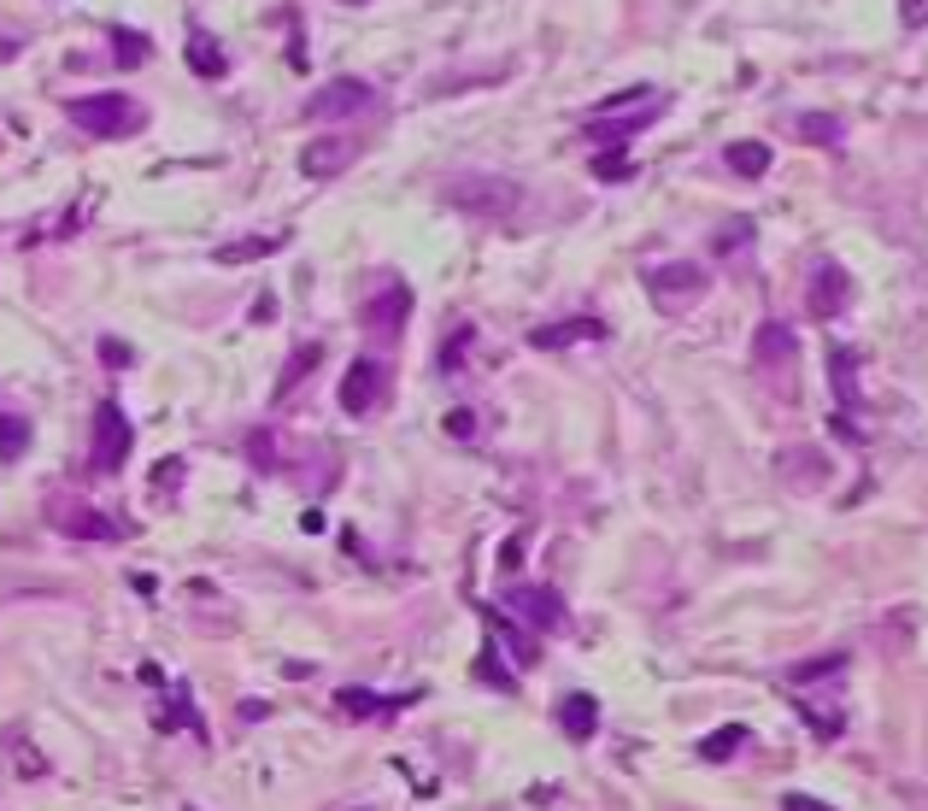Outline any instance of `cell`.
<instances>
[{
	"label": "cell",
	"mask_w": 928,
	"mask_h": 811,
	"mask_svg": "<svg viewBox=\"0 0 928 811\" xmlns=\"http://www.w3.org/2000/svg\"><path fill=\"white\" fill-rule=\"evenodd\" d=\"M65 118L83 129V136H100V141H124V136H141L148 129V107L129 95H83L65 107Z\"/></svg>",
	"instance_id": "obj_1"
},
{
	"label": "cell",
	"mask_w": 928,
	"mask_h": 811,
	"mask_svg": "<svg viewBox=\"0 0 928 811\" xmlns=\"http://www.w3.org/2000/svg\"><path fill=\"white\" fill-rule=\"evenodd\" d=\"M517 200H524V188L512 177H488V171H459L441 183V207L471 212V219H505V212H517Z\"/></svg>",
	"instance_id": "obj_2"
},
{
	"label": "cell",
	"mask_w": 928,
	"mask_h": 811,
	"mask_svg": "<svg viewBox=\"0 0 928 811\" xmlns=\"http://www.w3.org/2000/svg\"><path fill=\"white\" fill-rule=\"evenodd\" d=\"M129 447H136V429H129L118 400L95 406V447H89V471L95 476H118L129 465Z\"/></svg>",
	"instance_id": "obj_3"
},
{
	"label": "cell",
	"mask_w": 928,
	"mask_h": 811,
	"mask_svg": "<svg viewBox=\"0 0 928 811\" xmlns=\"http://www.w3.org/2000/svg\"><path fill=\"white\" fill-rule=\"evenodd\" d=\"M705 288H712V277H705V265H693V259H676V265H652L647 271V295H652L659 312H688Z\"/></svg>",
	"instance_id": "obj_4"
},
{
	"label": "cell",
	"mask_w": 928,
	"mask_h": 811,
	"mask_svg": "<svg viewBox=\"0 0 928 811\" xmlns=\"http://www.w3.org/2000/svg\"><path fill=\"white\" fill-rule=\"evenodd\" d=\"M388 383H394V376H388V359L383 353H365V359H353V365H347V376H341V412L347 417H371L376 406L388 400Z\"/></svg>",
	"instance_id": "obj_5"
},
{
	"label": "cell",
	"mask_w": 928,
	"mask_h": 811,
	"mask_svg": "<svg viewBox=\"0 0 928 811\" xmlns=\"http://www.w3.org/2000/svg\"><path fill=\"white\" fill-rule=\"evenodd\" d=\"M405 317H412V288L405 283H383L365 307H359V324H365L376 341H394L405 329Z\"/></svg>",
	"instance_id": "obj_6"
},
{
	"label": "cell",
	"mask_w": 928,
	"mask_h": 811,
	"mask_svg": "<svg viewBox=\"0 0 928 811\" xmlns=\"http://www.w3.org/2000/svg\"><path fill=\"white\" fill-rule=\"evenodd\" d=\"M376 100V89L371 83H359V77H336V83H324L312 100H306V118L312 124H329V118H353V112H365Z\"/></svg>",
	"instance_id": "obj_7"
},
{
	"label": "cell",
	"mask_w": 928,
	"mask_h": 811,
	"mask_svg": "<svg viewBox=\"0 0 928 811\" xmlns=\"http://www.w3.org/2000/svg\"><path fill=\"white\" fill-rule=\"evenodd\" d=\"M48 524L53 529H65V535H77V541H118V524L112 517H100L95 506H83V500H65V495H53L48 500Z\"/></svg>",
	"instance_id": "obj_8"
},
{
	"label": "cell",
	"mask_w": 928,
	"mask_h": 811,
	"mask_svg": "<svg viewBox=\"0 0 928 811\" xmlns=\"http://www.w3.org/2000/svg\"><path fill=\"white\" fill-rule=\"evenodd\" d=\"M659 112H664V100H659V95L641 100V107H635L629 118H605V112H593V118H588V141H593V148H623L629 136H641V129L659 124Z\"/></svg>",
	"instance_id": "obj_9"
},
{
	"label": "cell",
	"mask_w": 928,
	"mask_h": 811,
	"mask_svg": "<svg viewBox=\"0 0 928 811\" xmlns=\"http://www.w3.org/2000/svg\"><path fill=\"white\" fill-rule=\"evenodd\" d=\"M852 307V277L840 259H817L811 271V317H840Z\"/></svg>",
	"instance_id": "obj_10"
},
{
	"label": "cell",
	"mask_w": 928,
	"mask_h": 811,
	"mask_svg": "<svg viewBox=\"0 0 928 811\" xmlns=\"http://www.w3.org/2000/svg\"><path fill=\"white\" fill-rule=\"evenodd\" d=\"M505 600L517 606V617H524L529 629H541V635H553V629H564V600H559V588H541V583H524V588H512Z\"/></svg>",
	"instance_id": "obj_11"
},
{
	"label": "cell",
	"mask_w": 928,
	"mask_h": 811,
	"mask_svg": "<svg viewBox=\"0 0 928 811\" xmlns=\"http://www.w3.org/2000/svg\"><path fill=\"white\" fill-rule=\"evenodd\" d=\"M576 341H605V324L600 317H559V324L529 329L535 353H559V347H576Z\"/></svg>",
	"instance_id": "obj_12"
},
{
	"label": "cell",
	"mask_w": 928,
	"mask_h": 811,
	"mask_svg": "<svg viewBox=\"0 0 928 811\" xmlns=\"http://www.w3.org/2000/svg\"><path fill=\"white\" fill-rule=\"evenodd\" d=\"M353 153H359V141L324 136V141H312V148H300V171H306V177H336V171L353 165Z\"/></svg>",
	"instance_id": "obj_13"
},
{
	"label": "cell",
	"mask_w": 928,
	"mask_h": 811,
	"mask_svg": "<svg viewBox=\"0 0 928 811\" xmlns=\"http://www.w3.org/2000/svg\"><path fill=\"white\" fill-rule=\"evenodd\" d=\"M559 729L570 735V741H593V729H600V700H593V694H564Z\"/></svg>",
	"instance_id": "obj_14"
},
{
	"label": "cell",
	"mask_w": 928,
	"mask_h": 811,
	"mask_svg": "<svg viewBox=\"0 0 928 811\" xmlns=\"http://www.w3.org/2000/svg\"><path fill=\"white\" fill-rule=\"evenodd\" d=\"M793 353H800V341H793L788 324H776V317H770V324H758V336H752V359H758L764 371H770V365H788Z\"/></svg>",
	"instance_id": "obj_15"
},
{
	"label": "cell",
	"mask_w": 928,
	"mask_h": 811,
	"mask_svg": "<svg viewBox=\"0 0 928 811\" xmlns=\"http://www.w3.org/2000/svg\"><path fill=\"white\" fill-rule=\"evenodd\" d=\"M482 617H488V629H494V647H512V659H517V664H535V641H529V629H517L505 612H494V606H482Z\"/></svg>",
	"instance_id": "obj_16"
},
{
	"label": "cell",
	"mask_w": 928,
	"mask_h": 811,
	"mask_svg": "<svg viewBox=\"0 0 928 811\" xmlns=\"http://www.w3.org/2000/svg\"><path fill=\"white\" fill-rule=\"evenodd\" d=\"M723 165H729L735 177H764V171H770V141H729V148H723Z\"/></svg>",
	"instance_id": "obj_17"
},
{
	"label": "cell",
	"mask_w": 928,
	"mask_h": 811,
	"mask_svg": "<svg viewBox=\"0 0 928 811\" xmlns=\"http://www.w3.org/2000/svg\"><path fill=\"white\" fill-rule=\"evenodd\" d=\"M793 136L811 141V148H840V141H847V124L829 118V112H805V118H793Z\"/></svg>",
	"instance_id": "obj_18"
},
{
	"label": "cell",
	"mask_w": 928,
	"mask_h": 811,
	"mask_svg": "<svg viewBox=\"0 0 928 811\" xmlns=\"http://www.w3.org/2000/svg\"><path fill=\"white\" fill-rule=\"evenodd\" d=\"M188 71H195V77H212V83L229 71L224 48H217V41H212L206 30H195V36H188Z\"/></svg>",
	"instance_id": "obj_19"
},
{
	"label": "cell",
	"mask_w": 928,
	"mask_h": 811,
	"mask_svg": "<svg viewBox=\"0 0 928 811\" xmlns=\"http://www.w3.org/2000/svg\"><path fill=\"white\" fill-rule=\"evenodd\" d=\"M317 359H324V347H317V341H300V347H294V359H288L283 376H277V400L294 395V383H306V376L317 371Z\"/></svg>",
	"instance_id": "obj_20"
},
{
	"label": "cell",
	"mask_w": 928,
	"mask_h": 811,
	"mask_svg": "<svg viewBox=\"0 0 928 811\" xmlns=\"http://www.w3.org/2000/svg\"><path fill=\"white\" fill-rule=\"evenodd\" d=\"M288 236H253V241H224V248H217L212 259L217 265H248V259H265V253H277Z\"/></svg>",
	"instance_id": "obj_21"
},
{
	"label": "cell",
	"mask_w": 928,
	"mask_h": 811,
	"mask_svg": "<svg viewBox=\"0 0 928 811\" xmlns=\"http://www.w3.org/2000/svg\"><path fill=\"white\" fill-rule=\"evenodd\" d=\"M741 747H747V723H723L717 735H705V741H700V759L723 764V759H735Z\"/></svg>",
	"instance_id": "obj_22"
},
{
	"label": "cell",
	"mask_w": 928,
	"mask_h": 811,
	"mask_svg": "<svg viewBox=\"0 0 928 811\" xmlns=\"http://www.w3.org/2000/svg\"><path fill=\"white\" fill-rule=\"evenodd\" d=\"M852 365H858V353H852V347H829V376H835L840 406H858V383H852Z\"/></svg>",
	"instance_id": "obj_23"
},
{
	"label": "cell",
	"mask_w": 928,
	"mask_h": 811,
	"mask_svg": "<svg viewBox=\"0 0 928 811\" xmlns=\"http://www.w3.org/2000/svg\"><path fill=\"white\" fill-rule=\"evenodd\" d=\"M635 159H629V148H600V159H593V177L600 183H629L635 177Z\"/></svg>",
	"instance_id": "obj_24"
},
{
	"label": "cell",
	"mask_w": 928,
	"mask_h": 811,
	"mask_svg": "<svg viewBox=\"0 0 928 811\" xmlns=\"http://www.w3.org/2000/svg\"><path fill=\"white\" fill-rule=\"evenodd\" d=\"M405 700H376V694H365V688H341V712H353V718H383V712H400Z\"/></svg>",
	"instance_id": "obj_25"
},
{
	"label": "cell",
	"mask_w": 928,
	"mask_h": 811,
	"mask_svg": "<svg viewBox=\"0 0 928 811\" xmlns=\"http://www.w3.org/2000/svg\"><path fill=\"white\" fill-rule=\"evenodd\" d=\"M30 447V424L18 412H0V459H18Z\"/></svg>",
	"instance_id": "obj_26"
},
{
	"label": "cell",
	"mask_w": 928,
	"mask_h": 811,
	"mask_svg": "<svg viewBox=\"0 0 928 811\" xmlns=\"http://www.w3.org/2000/svg\"><path fill=\"white\" fill-rule=\"evenodd\" d=\"M840 671H847V653H829V659L793 664V671H788V683H793V688H805V683H817V676H840Z\"/></svg>",
	"instance_id": "obj_27"
},
{
	"label": "cell",
	"mask_w": 928,
	"mask_h": 811,
	"mask_svg": "<svg viewBox=\"0 0 928 811\" xmlns=\"http://www.w3.org/2000/svg\"><path fill=\"white\" fill-rule=\"evenodd\" d=\"M248 465H253V471H283L277 436H271V429H253V436H248Z\"/></svg>",
	"instance_id": "obj_28"
},
{
	"label": "cell",
	"mask_w": 928,
	"mask_h": 811,
	"mask_svg": "<svg viewBox=\"0 0 928 811\" xmlns=\"http://www.w3.org/2000/svg\"><path fill=\"white\" fill-rule=\"evenodd\" d=\"M476 676H482L488 688H500V694H512V688H517V683H512V671H505L500 653H494V641H488V653H482V659H476Z\"/></svg>",
	"instance_id": "obj_29"
},
{
	"label": "cell",
	"mask_w": 928,
	"mask_h": 811,
	"mask_svg": "<svg viewBox=\"0 0 928 811\" xmlns=\"http://www.w3.org/2000/svg\"><path fill=\"white\" fill-rule=\"evenodd\" d=\"M112 48H118V60H124V65H141V60H148V36L124 30V24H112Z\"/></svg>",
	"instance_id": "obj_30"
},
{
	"label": "cell",
	"mask_w": 928,
	"mask_h": 811,
	"mask_svg": "<svg viewBox=\"0 0 928 811\" xmlns=\"http://www.w3.org/2000/svg\"><path fill=\"white\" fill-rule=\"evenodd\" d=\"M471 336H476V329H471V324H459L453 336H447L441 359H435V371H447V376H453V371H459V359H464V347H471Z\"/></svg>",
	"instance_id": "obj_31"
},
{
	"label": "cell",
	"mask_w": 928,
	"mask_h": 811,
	"mask_svg": "<svg viewBox=\"0 0 928 811\" xmlns=\"http://www.w3.org/2000/svg\"><path fill=\"white\" fill-rule=\"evenodd\" d=\"M800 712L811 723V735H823V741H835V735L847 729V718H840V712H817V706H805V700H800Z\"/></svg>",
	"instance_id": "obj_32"
},
{
	"label": "cell",
	"mask_w": 928,
	"mask_h": 811,
	"mask_svg": "<svg viewBox=\"0 0 928 811\" xmlns=\"http://www.w3.org/2000/svg\"><path fill=\"white\" fill-rule=\"evenodd\" d=\"M100 359H106L112 371H129V365H136V353H129V347H124L118 336H106V341H100Z\"/></svg>",
	"instance_id": "obj_33"
},
{
	"label": "cell",
	"mask_w": 928,
	"mask_h": 811,
	"mask_svg": "<svg viewBox=\"0 0 928 811\" xmlns=\"http://www.w3.org/2000/svg\"><path fill=\"white\" fill-rule=\"evenodd\" d=\"M899 24H905V30H923V24H928V0H899Z\"/></svg>",
	"instance_id": "obj_34"
},
{
	"label": "cell",
	"mask_w": 928,
	"mask_h": 811,
	"mask_svg": "<svg viewBox=\"0 0 928 811\" xmlns=\"http://www.w3.org/2000/svg\"><path fill=\"white\" fill-rule=\"evenodd\" d=\"M747 236H752V224H729V229H723V236H717V253H735V248H741Z\"/></svg>",
	"instance_id": "obj_35"
},
{
	"label": "cell",
	"mask_w": 928,
	"mask_h": 811,
	"mask_svg": "<svg viewBox=\"0 0 928 811\" xmlns=\"http://www.w3.org/2000/svg\"><path fill=\"white\" fill-rule=\"evenodd\" d=\"M159 483H165V488H171V483H183V459H165V465L153 471V488H159Z\"/></svg>",
	"instance_id": "obj_36"
},
{
	"label": "cell",
	"mask_w": 928,
	"mask_h": 811,
	"mask_svg": "<svg viewBox=\"0 0 928 811\" xmlns=\"http://www.w3.org/2000/svg\"><path fill=\"white\" fill-rule=\"evenodd\" d=\"M471 429H476V417H471V412H453V417H447V436H459V441H464Z\"/></svg>",
	"instance_id": "obj_37"
},
{
	"label": "cell",
	"mask_w": 928,
	"mask_h": 811,
	"mask_svg": "<svg viewBox=\"0 0 928 811\" xmlns=\"http://www.w3.org/2000/svg\"><path fill=\"white\" fill-rule=\"evenodd\" d=\"M781 806H788V811H823V800H811V794H788Z\"/></svg>",
	"instance_id": "obj_38"
},
{
	"label": "cell",
	"mask_w": 928,
	"mask_h": 811,
	"mask_svg": "<svg viewBox=\"0 0 928 811\" xmlns=\"http://www.w3.org/2000/svg\"><path fill=\"white\" fill-rule=\"evenodd\" d=\"M517 559H524V541H505V553H500V564H505V571H517Z\"/></svg>",
	"instance_id": "obj_39"
}]
</instances>
